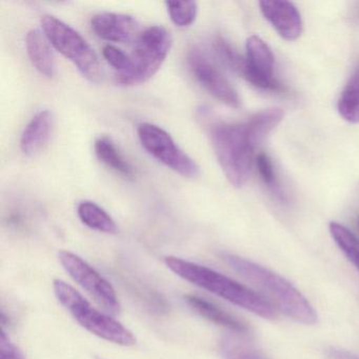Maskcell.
<instances>
[{"label": "cell", "mask_w": 359, "mask_h": 359, "mask_svg": "<svg viewBox=\"0 0 359 359\" xmlns=\"http://www.w3.org/2000/svg\"><path fill=\"white\" fill-rule=\"evenodd\" d=\"M208 131L216 158L235 188L247 184L255 149L260 144L249 123H228L208 119Z\"/></svg>", "instance_id": "obj_3"}, {"label": "cell", "mask_w": 359, "mask_h": 359, "mask_svg": "<svg viewBox=\"0 0 359 359\" xmlns=\"http://www.w3.org/2000/svg\"><path fill=\"white\" fill-rule=\"evenodd\" d=\"M96 156L102 163L127 180L135 177L134 168L123 157L115 142L108 136L97 138L94 144Z\"/></svg>", "instance_id": "obj_16"}, {"label": "cell", "mask_w": 359, "mask_h": 359, "mask_svg": "<svg viewBox=\"0 0 359 359\" xmlns=\"http://www.w3.org/2000/svg\"><path fill=\"white\" fill-rule=\"evenodd\" d=\"M104 60L116 71V75L127 72L131 66L130 56L114 46L108 45L102 50Z\"/></svg>", "instance_id": "obj_22"}, {"label": "cell", "mask_w": 359, "mask_h": 359, "mask_svg": "<svg viewBox=\"0 0 359 359\" xmlns=\"http://www.w3.org/2000/svg\"><path fill=\"white\" fill-rule=\"evenodd\" d=\"M258 173L264 184L269 188L277 187V176L272 159L266 153H259L256 157Z\"/></svg>", "instance_id": "obj_23"}, {"label": "cell", "mask_w": 359, "mask_h": 359, "mask_svg": "<svg viewBox=\"0 0 359 359\" xmlns=\"http://www.w3.org/2000/svg\"><path fill=\"white\" fill-rule=\"evenodd\" d=\"M245 64L241 76L253 85L268 91H283L281 83L274 76V55L266 43L252 35L245 43Z\"/></svg>", "instance_id": "obj_10"}, {"label": "cell", "mask_w": 359, "mask_h": 359, "mask_svg": "<svg viewBox=\"0 0 359 359\" xmlns=\"http://www.w3.org/2000/svg\"><path fill=\"white\" fill-rule=\"evenodd\" d=\"M144 150L159 163L187 178L199 175V167L177 146L168 132L152 123H144L137 129Z\"/></svg>", "instance_id": "obj_7"}, {"label": "cell", "mask_w": 359, "mask_h": 359, "mask_svg": "<svg viewBox=\"0 0 359 359\" xmlns=\"http://www.w3.org/2000/svg\"><path fill=\"white\" fill-rule=\"evenodd\" d=\"M53 290L60 304L90 333L118 346H132L136 344L135 336L129 329L112 316L96 310L79 291L66 281L54 279Z\"/></svg>", "instance_id": "obj_4"}, {"label": "cell", "mask_w": 359, "mask_h": 359, "mask_svg": "<svg viewBox=\"0 0 359 359\" xmlns=\"http://www.w3.org/2000/svg\"><path fill=\"white\" fill-rule=\"evenodd\" d=\"M330 233L340 250L353 266L359 271V238L346 226L338 222H330Z\"/></svg>", "instance_id": "obj_20"}, {"label": "cell", "mask_w": 359, "mask_h": 359, "mask_svg": "<svg viewBox=\"0 0 359 359\" xmlns=\"http://www.w3.org/2000/svg\"><path fill=\"white\" fill-rule=\"evenodd\" d=\"M260 11L264 18L272 25L281 39L294 41L304 32L302 15L294 4L289 1L264 0L259 3Z\"/></svg>", "instance_id": "obj_11"}, {"label": "cell", "mask_w": 359, "mask_h": 359, "mask_svg": "<svg viewBox=\"0 0 359 359\" xmlns=\"http://www.w3.org/2000/svg\"><path fill=\"white\" fill-rule=\"evenodd\" d=\"M325 354L327 359H359L357 355L342 348H327Z\"/></svg>", "instance_id": "obj_25"}, {"label": "cell", "mask_w": 359, "mask_h": 359, "mask_svg": "<svg viewBox=\"0 0 359 359\" xmlns=\"http://www.w3.org/2000/svg\"><path fill=\"white\" fill-rule=\"evenodd\" d=\"M165 266L180 278L266 319H275L277 309L270 300L247 285L201 264L168 256Z\"/></svg>", "instance_id": "obj_1"}, {"label": "cell", "mask_w": 359, "mask_h": 359, "mask_svg": "<svg viewBox=\"0 0 359 359\" xmlns=\"http://www.w3.org/2000/svg\"><path fill=\"white\" fill-rule=\"evenodd\" d=\"M165 6L172 22L180 28H187L196 20L198 6L195 1H168Z\"/></svg>", "instance_id": "obj_21"}, {"label": "cell", "mask_w": 359, "mask_h": 359, "mask_svg": "<svg viewBox=\"0 0 359 359\" xmlns=\"http://www.w3.org/2000/svg\"><path fill=\"white\" fill-rule=\"evenodd\" d=\"M188 66L197 83L216 100L231 108L237 109L241 106V97L236 90L205 52L196 47L190 50Z\"/></svg>", "instance_id": "obj_9"}, {"label": "cell", "mask_w": 359, "mask_h": 359, "mask_svg": "<svg viewBox=\"0 0 359 359\" xmlns=\"http://www.w3.org/2000/svg\"><path fill=\"white\" fill-rule=\"evenodd\" d=\"M172 47L167 29L152 26L140 32L130 56L131 66L123 74L115 75L116 83L125 87L140 85L152 79L163 66Z\"/></svg>", "instance_id": "obj_5"}, {"label": "cell", "mask_w": 359, "mask_h": 359, "mask_svg": "<svg viewBox=\"0 0 359 359\" xmlns=\"http://www.w3.org/2000/svg\"><path fill=\"white\" fill-rule=\"evenodd\" d=\"M340 116L351 123H359V64L353 71L337 102Z\"/></svg>", "instance_id": "obj_18"}, {"label": "cell", "mask_w": 359, "mask_h": 359, "mask_svg": "<svg viewBox=\"0 0 359 359\" xmlns=\"http://www.w3.org/2000/svg\"><path fill=\"white\" fill-rule=\"evenodd\" d=\"M92 30L100 39L111 43H130L140 36V22L133 16L102 12L91 20Z\"/></svg>", "instance_id": "obj_12"}, {"label": "cell", "mask_w": 359, "mask_h": 359, "mask_svg": "<svg viewBox=\"0 0 359 359\" xmlns=\"http://www.w3.org/2000/svg\"><path fill=\"white\" fill-rule=\"evenodd\" d=\"M184 300L193 311L207 320L226 327L238 335H248L250 333V327L247 323L220 306H216L213 302H208L205 298L196 295H186Z\"/></svg>", "instance_id": "obj_14"}, {"label": "cell", "mask_w": 359, "mask_h": 359, "mask_svg": "<svg viewBox=\"0 0 359 359\" xmlns=\"http://www.w3.org/2000/svg\"><path fill=\"white\" fill-rule=\"evenodd\" d=\"M0 359H26L22 351L11 341L5 330L0 335Z\"/></svg>", "instance_id": "obj_24"}, {"label": "cell", "mask_w": 359, "mask_h": 359, "mask_svg": "<svg viewBox=\"0 0 359 359\" xmlns=\"http://www.w3.org/2000/svg\"><path fill=\"white\" fill-rule=\"evenodd\" d=\"M58 259L71 278L86 290L107 312L114 315L121 313V302L114 287L93 266L72 252L60 251Z\"/></svg>", "instance_id": "obj_8"}, {"label": "cell", "mask_w": 359, "mask_h": 359, "mask_svg": "<svg viewBox=\"0 0 359 359\" xmlns=\"http://www.w3.org/2000/svg\"><path fill=\"white\" fill-rule=\"evenodd\" d=\"M222 260L231 269L247 280L251 281L258 289L274 302L273 306L283 314L297 323L306 325L317 323V313L306 297L280 275L251 260L234 254H220Z\"/></svg>", "instance_id": "obj_2"}, {"label": "cell", "mask_w": 359, "mask_h": 359, "mask_svg": "<svg viewBox=\"0 0 359 359\" xmlns=\"http://www.w3.org/2000/svg\"><path fill=\"white\" fill-rule=\"evenodd\" d=\"M219 352L224 359H270L253 344L231 334L222 336Z\"/></svg>", "instance_id": "obj_19"}, {"label": "cell", "mask_w": 359, "mask_h": 359, "mask_svg": "<svg viewBox=\"0 0 359 359\" xmlns=\"http://www.w3.org/2000/svg\"><path fill=\"white\" fill-rule=\"evenodd\" d=\"M53 129V114L49 110L37 112L29 121L20 137V149L26 156H34L48 144Z\"/></svg>", "instance_id": "obj_13"}, {"label": "cell", "mask_w": 359, "mask_h": 359, "mask_svg": "<svg viewBox=\"0 0 359 359\" xmlns=\"http://www.w3.org/2000/svg\"><path fill=\"white\" fill-rule=\"evenodd\" d=\"M79 219L92 230L106 234H116L117 226L112 217L93 201H81L77 208Z\"/></svg>", "instance_id": "obj_17"}, {"label": "cell", "mask_w": 359, "mask_h": 359, "mask_svg": "<svg viewBox=\"0 0 359 359\" xmlns=\"http://www.w3.org/2000/svg\"><path fill=\"white\" fill-rule=\"evenodd\" d=\"M41 24L49 43L73 62L83 77L92 83L102 81V70L97 54L76 30L53 15L43 16Z\"/></svg>", "instance_id": "obj_6"}, {"label": "cell", "mask_w": 359, "mask_h": 359, "mask_svg": "<svg viewBox=\"0 0 359 359\" xmlns=\"http://www.w3.org/2000/svg\"><path fill=\"white\" fill-rule=\"evenodd\" d=\"M27 52L34 68L47 79L55 74L53 52L46 35L39 30H31L27 34Z\"/></svg>", "instance_id": "obj_15"}]
</instances>
